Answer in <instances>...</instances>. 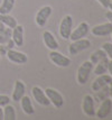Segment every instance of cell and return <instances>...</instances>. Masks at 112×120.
<instances>
[{"mask_svg": "<svg viewBox=\"0 0 112 120\" xmlns=\"http://www.w3.org/2000/svg\"><path fill=\"white\" fill-rule=\"evenodd\" d=\"M52 15V7L51 6H45L43 8H40L38 10L37 15H36V24L39 27H44L47 22V19L49 18V16Z\"/></svg>", "mask_w": 112, "mask_h": 120, "instance_id": "cell-6", "label": "cell"}, {"mask_svg": "<svg viewBox=\"0 0 112 120\" xmlns=\"http://www.w3.org/2000/svg\"><path fill=\"white\" fill-rule=\"evenodd\" d=\"M98 1H99V2L102 5V7H103V8H105V9L109 8L110 2H111V0H98Z\"/></svg>", "mask_w": 112, "mask_h": 120, "instance_id": "cell-27", "label": "cell"}, {"mask_svg": "<svg viewBox=\"0 0 112 120\" xmlns=\"http://www.w3.org/2000/svg\"><path fill=\"white\" fill-rule=\"evenodd\" d=\"M111 34H112V33H111Z\"/></svg>", "mask_w": 112, "mask_h": 120, "instance_id": "cell-35", "label": "cell"}, {"mask_svg": "<svg viewBox=\"0 0 112 120\" xmlns=\"http://www.w3.org/2000/svg\"><path fill=\"white\" fill-rule=\"evenodd\" d=\"M90 46L91 43L89 39H85V38L76 39V41H73V43L69 46V53L71 55H76L77 53L87 49Z\"/></svg>", "mask_w": 112, "mask_h": 120, "instance_id": "cell-3", "label": "cell"}, {"mask_svg": "<svg viewBox=\"0 0 112 120\" xmlns=\"http://www.w3.org/2000/svg\"><path fill=\"white\" fill-rule=\"evenodd\" d=\"M9 102H10V99H9V97H8V95H4V94H0V107L8 105Z\"/></svg>", "mask_w": 112, "mask_h": 120, "instance_id": "cell-26", "label": "cell"}, {"mask_svg": "<svg viewBox=\"0 0 112 120\" xmlns=\"http://www.w3.org/2000/svg\"><path fill=\"white\" fill-rule=\"evenodd\" d=\"M109 9L112 11V0H111V2H110V6H109Z\"/></svg>", "mask_w": 112, "mask_h": 120, "instance_id": "cell-34", "label": "cell"}, {"mask_svg": "<svg viewBox=\"0 0 112 120\" xmlns=\"http://www.w3.org/2000/svg\"><path fill=\"white\" fill-rule=\"evenodd\" d=\"M15 1L16 0H2V4L0 6V14L1 15L9 14L15 6Z\"/></svg>", "mask_w": 112, "mask_h": 120, "instance_id": "cell-20", "label": "cell"}, {"mask_svg": "<svg viewBox=\"0 0 112 120\" xmlns=\"http://www.w3.org/2000/svg\"><path fill=\"white\" fill-rule=\"evenodd\" d=\"M0 20L2 21V24L5 25V26L9 27V28H15V27L18 25L17 24V20L12 17V16H10L9 14H6V15H1L0 14Z\"/></svg>", "mask_w": 112, "mask_h": 120, "instance_id": "cell-19", "label": "cell"}, {"mask_svg": "<svg viewBox=\"0 0 112 120\" xmlns=\"http://www.w3.org/2000/svg\"><path fill=\"white\" fill-rule=\"evenodd\" d=\"M4 119H6V120L16 119V110L9 103L5 105V109H4Z\"/></svg>", "mask_w": 112, "mask_h": 120, "instance_id": "cell-21", "label": "cell"}, {"mask_svg": "<svg viewBox=\"0 0 112 120\" xmlns=\"http://www.w3.org/2000/svg\"><path fill=\"white\" fill-rule=\"evenodd\" d=\"M11 38L16 46H22L24 44V27L22 25H17L11 30Z\"/></svg>", "mask_w": 112, "mask_h": 120, "instance_id": "cell-14", "label": "cell"}, {"mask_svg": "<svg viewBox=\"0 0 112 120\" xmlns=\"http://www.w3.org/2000/svg\"><path fill=\"white\" fill-rule=\"evenodd\" d=\"M32 93H33L34 99L36 100V102H38L39 105H45V107H47V105H51V101L48 100L47 95L45 94V92H44L39 86H34L32 89Z\"/></svg>", "mask_w": 112, "mask_h": 120, "instance_id": "cell-11", "label": "cell"}, {"mask_svg": "<svg viewBox=\"0 0 112 120\" xmlns=\"http://www.w3.org/2000/svg\"><path fill=\"white\" fill-rule=\"evenodd\" d=\"M25 92H26L25 84L22 83L20 80H17L15 82V89L12 92V100L14 101H20V99L25 95Z\"/></svg>", "mask_w": 112, "mask_h": 120, "instance_id": "cell-15", "label": "cell"}, {"mask_svg": "<svg viewBox=\"0 0 112 120\" xmlns=\"http://www.w3.org/2000/svg\"><path fill=\"white\" fill-rule=\"evenodd\" d=\"M111 110H112V101L109 98H107V99L101 101V105L99 107V110L95 112V115L99 119H104L111 113Z\"/></svg>", "mask_w": 112, "mask_h": 120, "instance_id": "cell-7", "label": "cell"}, {"mask_svg": "<svg viewBox=\"0 0 112 120\" xmlns=\"http://www.w3.org/2000/svg\"><path fill=\"white\" fill-rule=\"evenodd\" d=\"M43 39L45 45L51 49V51H56L58 48V43L55 39L54 35L51 33V31H45L43 34Z\"/></svg>", "mask_w": 112, "mask_h": 120, "instance_id": "cell-16", "label": "cell"}, {"mask_svg": "<svg viewBox=\"0 0 112 120\" xmlns=\"http://www.w3.org/2000/svg\"><path fill=\"white\" fill-rule=\"evenodd\" d=\"M5 29H6V26L4 25V24H2V21L0 20V34H1L2 31L5 30Z\"/></svg>", "mask_w": 112, "mask_h": 120, "instance_id": "cell-30", "label": "cell"}, {"mask_svg": "<svg viewBox=\"0 0 112 120\" xmlns=\"http://www.w3.org/2000/svg\"><path fill=\"white\" fill-rule=\"evenodd\" d=\"M112 33V24L111 22H105L102 25H98V26L92 28V34L94 36H108Z\"/></svg>", "mask_w": 112, "mask_h": 120, "instance_id": "cell-13", "label": "cell"}, {"mask_svg": "<svg viewBox=\"0 0 112 120\" xmlns=\"http://www.w3.org/2000/svg\"><path fill=\"white\" fill-rule=\"evenodd\" d=\"M22 111L26 113V115H33L34 112H35V109H34V107H33V103H32V100L29 97H26V95H24L22 99Z\"/></svg>", "mask_w": 112, "mask_h": 120, "instance_id": "cell-17", "label": "cell"}, {"mask_svg": "<svg viewBox=\"0 0 112 120\" xmlns=\"http://www.w3.org/2000/svg\"><path fill=\"white\" fill-rule=\"evenodd\" d=\"M45 94L47 95V98L51 101V103L54 105V107H56L57 109L63 107L64 100H63V97L61 95V93H59L58 91L52 89V88H47V89L45 90Z\"/></svg>", "mask_w": 112, "mask_h": 120, "instance_id": "cell-4", "label": "cell"}, {"mask_svg": "<svg viewBox=\"0 0 112 120\" xmlns=\"http://www.w3.org/2000/svg\"><path fill=\"white\" fill-rule=\"evenodd\" d=\"M49 58L55 65H57L59 68H67L71 64V60L69 57H66L65 55L61 54L59 52H57V51H51Z\"/></svg>", "mask_w": 112, "mask_h": 120, "instance_id": "cell-5", "label": "cell"}, {"mask_svg": "<svg viewBox=\"0 0 112 120\" xmlns=\"http://www.w3.org/2000/svg\"><path fill=\"white\" fill-rule=\"evenodd\" d=\"M14 44H15V43H14V41H12V39H10V41L8 42V48H9V49H11V48L14 47Z\"/></svg>", "mask_w": 112, "mask_h": 120, "instance_id": "cell-31", "label": "cell"}, {"mask_svg": "<svg viewBox=\"0 0 112 120\" xmlns=\"http://www.w3.org/2000/svg\"><path fill=\"white\" fill-rule=\"evenodd\" d=\"M4 119V109L0 107V120Z\"/></svg>", "mask_w": 112, "mask_h": 120, "instance_id": "cell-32", "label": "cell"}, {"mask_svg": "<svg viewBox=\"0 0 112 120\" xmlns=\"http://www.w3.org/2000/svg\"><path fill=\"white\" fill-rule=\"evenodd\" d=\"M89 31H90V27L87 25V22H81L80 25L71 33L69 38L72 39V42L76 41V39H81V38L85 37Z\"/></svg>", "mask_w": 112, "mask_h": 120, "instance_id": "cell-9", "label": "cell"}, {"mask_svg": "<svg viewBox=\"0 0 112 120\" xmlns=\"http://www.w3.org/2000/svg\"><path fill=\"white\" fill-rule=\"evenodd\" d=\"M109 94H110V92H109V85H105V86H103L99 91H96V95H95L96 101L99 102V101L107 99L108 97H109Z\"/></svg>", "mask_w": 112, "mask_h": 120, "instance_id": "cell-23", "label": "cell"}, {"mask_svg": "<svg viewBox=\"0 0 112 120\" xmlns=\"http://www.w3.org/2000/svg\"><path fill=\"white\" fill-rule=\"evenodd\" d=\"M108 71L110 72V74H111V76H112V61H109V65H108Z\"/></svg>", "mask_w": 112, "mask_h": 120, "instance_id": "cell-29", "label": "cell"}, {"mask_svg": "<svg viewBox=\"0 0 112 120\" xmlns=\"http://www.w3.org/2000/svg\"><path fill=\"white\" fill-rule=\"evenodd\" d=\"M102 49L105 52L108 57H110L112 60V44L111 43H104L103 46H102Z\"/></svg>", "mask_w": 112, "mask_h": 120, "instance_id": "cell-25", "label": "cell"}, {"mask_svg": "<svg viewBox=\"0 0 112 120\" xmlns=\"http://www.w3.org/2000/svg\"><path fill=\"white\" fill-rule=\"evenodd\" d=\"M93 70V63L91 61H86L77 70V82L80 84H85L90 78V73Z\"/></svg>", "mask_w": 112, "mask_h": 120, "instance_id": "cell-1", "label": "cell"}, {"mask_svg": "<svg viewBox=\"0 0 112 120\" xmlns=\"http://www.w3.org/2000/svg\"><path fill=\"white\" fill-rule=\"evenodd\" d=\"M109 92H110V94H109V95L112 98V82L109 84Z\"/></svg>", "mask_w": 112, "mask_h": 120, "instance_id": "cell-33", "label": "cell"}, {"mask_svg": "<svg viewBox=\"0 0 112 120\" xmlns=\"http://www.w3.org/2000/svg\"><path fill=\"white\" fill-rule=\"evenodd\" d=\"M7 57L9 61L11 62L16 63V64H24V63L27 62V55H25L24 53L22 52H17L15 49H8V52H7Z\"/></svg>", "mask_w": 112, "mask_h": 120, "instance_id": "cell-12", "label": "cell"}, {"mask_svg": "<svg viewBox=\"0 0 112 120\" xmlns=\"http://www.w3.org/2000/svg\"><path fill=\"white\" fill-rule=\"evenodd\" d=\"M105 17H107L108 19H109V22H111L112 24V11H108L107 14H105Z\"/></svg>", "mask_w": 112, "mask_h": 120, "instance_id": "cell-28", "label": "cell"}, {"mask_svg": "<svg viewBox=\"0 0 112 120\" xmlns=\"http://www.w3.org/2000/svg\"><path fill=\"white\" fill-rule=\"evenodd\" d=\"M112 82V76L111 75H107V74H101L98 75V78L94 80V82L92 83V90L93 91H99L100 89H102L103 86L109 85Z\"/></svg>", "mask_w": 112, "mask_h": 120, "instance_id": "cell-10", "label": "cell"}, {"mask_svg": "<svg viewBox=\"0 0 112 120\" xmlns=\"http://www.w3.org/2000/svg\"><path fill=\"white\" fill-rule=\"evenodd\" d=\"M11 28H6L5 30L2 31L0 34V44H6L10 41V37H11Z\"/></svg>", "mask_w": 112, "mask_h": 120, "instance_id": "cell-24", "label": "cell"}, {"mask_svg": "<svg viewBox=\"0 0 112 120\" xmlns=\"http://www.w3.org/2000/svg\"><path fill=\"white\" fill-rule=\"evenodd\" d=\"M96 66L94 68V74L95 75H101V74H104L108 71V65H109V60L108 57H104L103 60H101L99 63L95 64Z\"/></svg>", "mask_w": 112, "mask_h": 120, "instance_id": "cell-18", "label": "cell"}, {"mask_svg": "<svg viewBox=\"0 0 112 120\" xmlns=\"http://www.w3.org/2000/svg\"><path fill=\"white\" fill-rule=\"evenodd\" d=\"M72 27H73V18L72 16L66 15L63 17L59 25V34L64 39H69L72 33Z\"/></svg>", "mask_w": 112, "mask_h": 120, "instance_id": "cell-2", "label": "cell"}, {"mask_svg": "<svg viewBox=\"0 0 112 120\" xmlns=\"http://www.w3.org/2000/svg\"><path fill=\"white\" fill-rule=\"evenodd\" d=\"M104 57H108L107 54H105V52H104L103 49H98V51H95V52L91 55L90 61L93 63V65H94V64H96V63L100 62L101 60H103Z\"/></svg>", "mask_w": 112, "mask_h": 120, "instance_id": "cell-22", "label": "cell"}, {"mask_svg": "<svg viewBox=\"0 0 112 120\" xmlns=\"http://www.w3.org/2000/svg\"><path fill=\"white\" fill-rule=\"evenodd\" d=\"M82 109L84 111V113L89 117H93L95 115V108H94V98L86 94L83 98V102H82Z\"/></svg>", "mask_w": 112, "mask_h": 120, "instance_id": "cell-8", "label": "cell"}]
</instances>
